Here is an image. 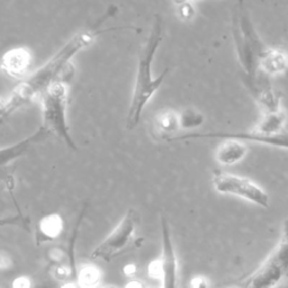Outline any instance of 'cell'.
Instances as JSON below:
<instances>
[{
    "mask_svg": "<svg viewBox=\"0 0 288 288\" xmlns=\"http://www.w3.org/2000/svg\"><path fill=\"white\" fill-rule=\"evenodd\" d=\"M227 138H237L244 142H254L265 146L287 149L288 150V132L281 131L273 134H260L257 132H230V131H208V132H194L185 135H176L169 142L174 141H189V140H227Z\"/></svg>",
    "mask_w": 288,
    "mask_h": 288,
    "instance_id": "7",
    "label": "cell"
},
{
    "mask_svg": "<svg viewBox=\"0 0 288 288\" xmlns=\"http://www.w3.org/2000/svg\"><path fill=\"white\" fill-rule=\"evenodd\" d=\"M9 267H12V259L8 254L0 252V270L8 269Z\"/></svg>",
    "mask_w": 288,
    "mask_h": 288,
    "instance_id": "25",
    "label": "cell"
},
{
    "mask_svg": "<svg viewBox=\"0 0 288 288\" xmlns=\"http://www.w3.org/2000/svg\"><path fill=\"white\" fill-rule=\"evenodd\" d=\"M70 275H71V271L69 270V268L63 267V266H56L53 271V276L56 278V279H60V280L68 279V277Z\"/></svg>",
    "mask_w": 288,
    "mask_h": 288,
    "instance_id": "21",
    "label": "cell"
},
{
    "mask_svg": "<svg viewBox=\"0 0 288 288\" xmlns=\"http://www.w3.org/2000/svg\"><path fill=\"white\" fill-rule=\"evenodd\" d=\"M286 122V114L281 109L276 112H268L261 118L254 132L260 134H273L282 129Z\"/></svg>",
    "mask_w": 288,
    "mask_h": 288,
    "instance_id": "15",
    "label": "cell"
},
{
    "mask_svg": "<svg viewBox=\"0 0 288 288\" xmlns=\"http://www.w3.org/2000/svg\"><path fill=\"white\" fill-rule=\"evenodd\" d=\"M123 273L128 279H132L137 273V266L135 263H127V265L124 266L123 268Z\"/></svg>",
    "mask_w": 288,
    "mask_h": 288,
    "instance_id": "24",
    "label": "cell"
},
{
    "mask_svg": "<svg viewBox=\"0 0 288 288\" xmlns=\"http://www.w3.org/2000/svg\"><path fill=\"white\" fill-rule=\"evenodd\" d=\"M253 95L266 113L280 109L279 97L270 87H259Z\"/></svg>",
    "mask_w": 288,
    "mask_h": 288,
    "instance_id": "17",
    "label": "cell"
},
{
    "mask_svg": "<svg viewBox=\"0 0 288 288\" xmlns=\"http://www.w3.org/2000/svg\"><path fill=\"white\" fill-rule=\"evenodd\" d=\"M64 222L60 214H50L45 215L37 228V243H43L45 241H53L57 239L63 232Z\"/></svg>",
    "mask_w": 288,
    "mask_h": 288,
    "instance_id": "13",
    "label": "cell"
},
{
    "mask_svg": "<svg viewBox=\"0 0 288 288\" xmlns=\"http://www.w3.org/2000/svg\"><path fill=\"white\" fill-rule=\"evenodd\" d=\"M162 40V22L160 17H156L150 34H149L146 44L143 45L138 56V64L134 84L133 95L129 104L126 116L127 129L135 128L140 122L143 110L148 103L160 88L165 81L169 69H165L158 77L152 76V63L156 52Z\"/></svg>",
    "mask_w": 288,
    "mask_h": 288,
    "instance_id": "2",
    "label": "cell"
},
{
    "mask_svg": "<svg viewBox=\"0 0 288 288\" xmlns=\"http://www.w3.org/2000/svg\"><path fill=\"white\" fill-rule=\"evenodd\" d=\"M50 131L45 126H40L32 135L27 136L24 140L19 141L12 146L0 149V171L6 169L13 161H16L19 158H22L30 151L33 148L40 142H43L49 136Z\"/></svg>",
    "mask_w": 288,
    "mask_h": 288,
    "instance_id": "9",
    "label": "cell"
},
{
    "mask_svg": "<svg viewBox=\"0 0 288 288\" xmlns=\"http://www.w3.org/2000/svg\"><path fill=\"white\" fill-rule=\"evenodd\" d=\"M177 14H178V17L181 21L190 22L193 21L194 17L196 16V9L194 5L187 0V2L178 5V7H177Z\"/></svg>",
    "mask_w": 288,
    "mask_h": 288,
    "instance_id": "19",
    "label": "cell"
},
{
    "mask_svg": "<svg viewBox=\"0 0 288 288\" xmlns=\"http://www.w3.org/2000/svg\"><path fill=\"white\" fill-rule=\"evenodd\" d=\"M171 2L174 3L175 5H177V6H178V5H180V4H182V3L187 2V0H171Z\"/></svg>",
    "mask_w": 288,
    "mask_h": 288,
    "instance_id": "27",
    "label": "cell"
},
{
    "mask_svg": "<svg viewBox=\"0 0 288 288\" xmlns=\"http://www.w3.org/2000/svg\"><path fill=\"white\" fill-rule=\"evenodd\" d=\"M212 182L214 189L220 194L238 196L263 208L270 205V196L267 191L244 177L227 172H215Z\"/></svg>",
    "mask_w": 288,
    "mask_h": 288,
    "instance_id": "6",
    "label": "cell"
},
{
    "mask_svg": "<svg viewBox=\"0 0 288 288\" xmlns=\"http://www.w3.org/2000/svg\"><path fill=\"white\" fill-rule=\"evenodd\" d=\"M32 63V54L25 47H16L6 52L0 61V69L12 78H23Z\"/></svg>",
    "mask_w": 288,
    "mask_h": 288,
    "instance_id": "11",
    "label": "cell"
},
{
    "mask_svg": "<svg viewBox=\"0 0 288 288\" xmlns=\"http://www.w3.org/2000/svg\"><path fill=\"white\" fill-rule=\"evenodd\" d=\"M162 233V252L159 258L162 268V286L166 288H174L178 280V263L172 243L169 223L166 218H161Z\"/></svg>",
    "mask_w": 288,
    "mask_h": 288,
    "instance_id": "8",
    "label": "cell"
},
{
    "mask_svg": "<svg viewBox=\"0 0 288 288\" xmlns=\"http://www.w3.org/2000/svg\"><path fill=\"white\" fill-rule=\"evenodd\" d=\"M288 273V220L284 223V230L279 243L267 260L242 282L244 287L269 288L275 287Z\"/></svg>",
    "mask_w": 288,
    "mask_h": 288,
    "instance_id": "4",
    "label": "cell"
},
{
    "mask_svg": "<svg viewBox=\"0 0 288 288\" xmlns=\"http://www.w3.org/2000/svg\"><path fill=\"white\" fill-rule=\"evenodd\" d=\"M180 129L179 113L172 109L161 110L152 118L150 133L158 141L169 142Z\"/></svg>",
    "mask_w": 288,
    "mask_h": 288,
    "instance_id": "10",
    "label": "cell"
},
{
    "mask_svg": "<svg viewBox=\"0 0 288 288\" xmlns=\"http://www.w3.org/2000/svg\"><path fill=\"white\" fill-rule=\"evenodd\" d=\"M189 286L193 288H206L208 287V280L206 279L203 276H195L191 278V280L189 282Z\"/></svg>",
    "mask_w": 288,
    "mask_h": 288,
    "instance_id": "22",
    "label": "cell"
},
{
    "mask_svg": "<svg viewBox=\"0 0 288 288\" xmlns=\"http://www.w3.org/2000/svg\"><path fill=\"white\" fill-rule=\"evenodd\" d=\"M12 286L17 287V288H28L32 286V280H31V278H28L26 276H21V277H17L16 279L13 281Z\"/></svg>",
    "mask_w": 288,
    "mask_h": 288,
    "instance_id": "23",
    "label": "cell"
},
{
    "mask_svg": "<svg viewBox=\"0 0 288 288\" xmlns=\"http://www.w3.org/2000/svg\"><path fill=\"white\" fill-rule=\"evenodd\" d=\"M262 70L269 75H279L288 68V56L280 50H268L260 57Z\"/></svg>",
    "mask_w": 288,
    "mask_h": 288,
    "instance_id": "14",
    "label": "cell"
},
{
    "mask_svg": "<svg viewBox=\"0 0 288 288\" xmlns=\"http://www.w3.org/2000/svg\"><path fill=\"white\" fill-rule=\"evenodd\" d=\"M69 87L64 80H56L41 95L43 126L55 134L72 150L77 144L71 136L68 124Z\"/></svg>",
    "mask_w": 288,
    "mask_h": 288,
    "instance_id": "3",
    "label": "cell"
},
{
    "mask_svg": "<svg viewBox=\"0 0 288 288\" xmlns=\"http://www.w3.org/2000/svg\"><path fill=\"white\" fill-rule=\"evenodd\" d=\"M148 276L153 280H162V268L159 259H156L148 266Z\"/></svg>",
    "mask_w": 288,
    "mask_h": 288,
    "instance_id": "20",
    "label": "cell"
},
{
    "mask_svg": "<svg viewBox=\"0 0 288 288\" xmlns=\"http://www.w3.org/2000/svg\"><path fill=\"white\" fill-rule=\"evenodd\" d=\"M248 153L244 141L237 138H227L216 151V160L223 166H233L241 161Z\"/></svg>",
    "mask_w": 288,
    "mask_h": 288,
    "instance_id": "12",
    "label": "cell"
},
{
    "mask_svg": "<svg viewBox=\"0 0 288 288\" xmlns=\"http://www.w3.org/2000/svg\"><path fill=\"white\" fill-rule=\"evenodd\" d=\"M180 129H193L199 127L205 122V116L195 108H185L179 113Z\"/></svg>",
    "mask_w": 288,
    "mask_h": 288,
    "instance_id": "18",
    "label": "cell"
},
{
    "mask_svg": "<svg viewBox=\"0 0 288 288\" xmlns=\"http://www.w3.org/2000/svg\"><path fill=\"white\" fill-rule=\"evenodd\" d=\"M117 12L116 6H109L107 12L100 17L99 21L96 22L94 27L88 30L81 31L72 36L51 59L43 64L40 69L27 77V78L17 85L13 91L6 97H2L0 104V121L8 117L9 115L16 112L21 107L32 102L36 97H41V95L50 87V86L59 80V77L63 74V71L68 68L74 56L88 47L98 35L105 32L124 30V28H132L137 30L132 26H119L110 28H100L102 24L107 18L114 16Z\"/></svg>",
    "mask_w": 288,
    "mask_h": 288,
    "instance_id": "1",
    "label": "cell"
},
{
    "mask_svg": "<svg viewBox=\"0 0 288 288\" xmlns=\"http://www.w3.org/2000/svg\"><path fill=\"white\" fill-rule=\"evenodd\" d=\"M126 287L127 288H141V287H144V284L141 281V280H137V279H134V278H132V279H129V282H127L126 284Z\"/></svg>",
    "mask_w": 288,
    "mask_h": 288,
    "instance_id": "26",
    "label": "cell"
},
{
    "mask_svg": "<svg viewBox=\"0 0 288 288\" xmlns=\"http://www.w3.org/2000/svg\"><path fill=\"white\" fill-rule=\"evenodd\" d=\"M140 216L134 208H129L116 228L91 252V258L109 262L133 242Z\"/></svg>",
    "mask_w": 288,
    "mask_h": 288,
    "instance_id": "5",
    "label": "cell"
},
{
    "mask_svg": "<svg viewBox=\"0 0 288 288\" xmlns=\"http://www.w3.org/2000/svg\"><path fill=\"white\" fill-rule=\"evenodd\" d=\"M102 280V271L95 265H84L77 272V286L84 288L97 287Z\"/></svg>",
    "mask_w": 288,
    "mask_h": 288,
    "instance_id": "16",
    "label": "cell"
}]
</instances>
